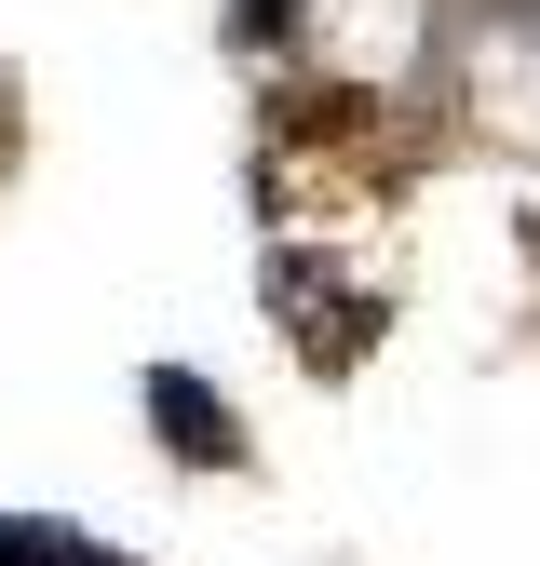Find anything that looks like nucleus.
Returning <instances> with one entry per match:
<instances>
[{"label":"nucleus","instance_id":"nucleus-1","mask_svg":"<svg viewBox=\"0 0 540 566\" xmlns=\"http://www.w3.org/2000/svg\"><path fill=\"white\" fill-rule=\"evenodd\" d=\"M149 432H163L189 472H230V459H243V418L202 391V365H149Z\"/></svg>","mask_w":540,"mask_h":566},{"label":"nucleus","instance_id":"nucleus-3","mask_svg":"<svg viewBox=\"0 0 540 566\" xmlns=\"http://www.w3.org/2000/svg\"><path fill=\"white\" fill-rule=\"evenodd\" d=\"M298 14L311 0H243V41H298Z\"/></svg>","mask_w":540,"mask_h":566},{"label":"nucleus","instance_id":"nucleus-2","mask_svg":"<svg viewBox=\"0 0 540 566\" xmlns=\"http://www.w3.org/2000/svg\"><path fill=\"white\" fill-rule=\"evenodd\" d=\"M0 566H135V553H108L82 526H41V513H0Z\"/></svg>","mask_w":540,"mask_h":566}]
</instances>
